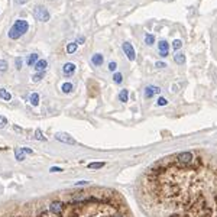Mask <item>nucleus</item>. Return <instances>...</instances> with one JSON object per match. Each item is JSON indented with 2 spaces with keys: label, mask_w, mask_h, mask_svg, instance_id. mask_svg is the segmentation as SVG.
I'll use <instances>...</instances> for the list:
<instances>
[{
  "label": "nucleus",
  "mask_w": 217,
  "mask_h": 217,
  "mask_svg": "<svg viewBox=\"0 0 217 217\" xmlns=\"http://www.w3.org/2000/svg\"><path fill=\"white\" fill-rule=\"evenodd\" d=\"M179 193H181V188H179V185H177V184L168 185V190H166V194H168V195H171V197H177Z\"/></svg>",
  "instance_id": "10"
},
{
  "label": "nucleus",
  "mask_w": 217,
  "mask_h": 217,
  "mask_svg": "<svg viewBox=\"0 0 217 217\" xmlns=\"http://www.w3.org/2000/svg\"><path fill=\"white\" fill-rule=\"evenodd\" d=\"M103 166H104V162H91V164H88L90 170H100Z\"/></svg>",
  "instance_id": "22"
},
{
  "label": "nucleus",
  "mask_w": 217,
  "mask_h": 217,
  "mask_svg": "<svg viewBox=\"0 0 217 217\" xmlns=\"http://www.w3.org/2000/svg\"><path fill=\"white\" fill-rule=\"evenodd\" d=\"M116 68H117V64L114 61H112L110 64H108V71H116Z\"/></svg>",
  "instance_id": "31"
},
{
  "label": "nucleus",
  "mask_w": 217,
  "mask_h": 217,
  "mask_svg": "<svg viewBox=\"0 0 217 217\" xmlns=\"http://www.w3.org/2000/svg\"><path fill=\"white\" fill-rule=\"evenodd\" d=\"M14 156L18 161H23L25 159V152L22 148H14Z\"/></svg>",
  "instance_id": "17"
},
{
  "label": "nucleus",
  "mask_w": 217,
  "mask_h": 217,
  "mask_svg": "<svg viewBox=\"0 0 217 217\" xmlns=\"http://www.w3.org/2000/svg\"><path fill=\"white\" fill-rule=\"evenodd\" d=\"M155 67H158V68H165L166 64H165V62H159V61H158V62L155 64Z\"/></svg>",
  "instance_id": "33"
},
{
  "label": "nucleus",
  "mask_w": 217,
  "mask_h": 217,
  "mask_svg": "<svg viewBox=\"0 0 217 217\" xmlns=\"http://www.w3.org/2000/svg\"><path fill=\"white\" fill-rule=\"evenodd\" d=\"M193 159H194V155L191 152H181V154L174 156L175 168H178V170H187L188 165L193 162Z\"/></svg>",
  "instance_id": "2"
},
{
  "label": "nucleus",
  "mask_w": 217,
  "mask_h": 217,
  "mask_svg": "<svg viewBox=\"0 0 217 217\" xmlns=\"http://www.w3.org/2000/svg\"><path fill=\"white\" fill-rule=\"evenodd\" d=\"M77 47H78V43L77 42H71L67 45V52L68 54H74V52L77 51Z\"/></svg>",
  "instance_id": "21"
},
{
  "label": "nucleus",
  "mask_w": 217,
  "mask_h": 217,
  "mask_svg": "<svg viewBox=\"0 0 217 217\" xmlns=\"http://www.w3.org/2000/svg\"><path fill=\"white\" fill-rule=\"evenodd\" d=\"M203 166V158H200V156H197V158H194L193 162L188 165V168L187 170H191V171H197L200 170Z\"/></svg>",
  "instance_id": "9"
},
{
  "label": "nucleus",
  "mask_w": 217,
  "mask_h": 217,
  "mask_svg": "<svg viewBox=\"0 0 217 217\" xmlns=\"http://www.w3.org/2000/svg\"><path fill=\"white\" fill-rule=\"evenodd\" d=\"M47 67H48V62L47 59H38V62L33 65V68L38 71V72H42V71L47 70Z\"/></svg>",
  "instance_id": "11"
},
{
  "label": "nucleus",
  "mask_w": 217,
  "mask_h": 217,
  "mask_svg": "<svg viewBox=\"0 0 217 217\" xmlns=\"http://www.w3.org/2000/svg\"><path fill=\"white\" fill-rule=\"evenodd\" d=\"M87 184V181H80V182H77V185H85Z\"/></svg>",
  "instance_id": "39"
},
{
  "label": "nucleus",
  "mask_w": 217,
  "mask_h": 217,
  "mask_svg": "<svg viewBox=\"0 0 217 217\" xmlns=\"http://www.w3.org/2000/svg\"><path fill=\"white\" fill-rule=\"evenodd\" d=\"M113 80H114V83H116V84H120V83L123 81V76L120 74V72H116V74L113 76Z\"/></svg>",
  "instance_id": "25"
},
{
  "label": "nucleus",
  "mask_w": 217,
  "mask_h": 217,
  "mask_svg": "<svg viewBox=\"0 0 217 217\" xmlns=\"http://www.w3.org/2000/svg\"><path fill=\"white\" fill-rule=\"evenodd\" d=\"M214 200H216V204H217V195H216V197H214Z\"/></svg>",
  "instance_id": "40"
},
{
  "label": "nucleus",
  "mask_w": 217,
  "mask_h": 217,
  "mask_svg": "<svg viewBox=\"0 0 217 217\" xmlns=\"http://www.w3.org/2000/svg\"><path fill=\"white\" fill-rule=\"evenodd\" d=\"M181 47H182V42H181L179 39H175L174 42H172V48H174V49H179Z\"/></svg>",
  "instance_id": "28"
},
{
  "label": "nucleus",
  "mask_w": 217,
  "mask_h": 217,
  "mask_svg": "<svg viewBox=\"0 0 217 217\" xmlns=\"http://www.w3.org/2000/svg\"><path fill=\"white\" fill-rule=\"evenodd\" d=\"M28 29H29V25L26 20L18 19L14 22L13 26L9 29V38L10 39H19L22 35H25V33L28 32Z\"/></svg>",
  "instance_id": "1"
},
{
  "label": "nucleus",
  "mask_w": 217,
  "mask_h": 217,
  "mask_svg": "<svg viewBox=\"0 0 217 217\" xmlns=\"http://www.w3.org/2000/svg\"><path fill=\"white\" fill-rule=\"evenodd\" d=\"M6 70H7V62H6L5 59H0V71L5 72Z\"/></svg>",
  "instance_id": "27"
},
{
  "label": "nucleus",
  "mask_w": 217,
  "mask_h": 217,
  "mask_svg": "<svg viewBox=\"0 0 217 217\" xmlns=\"http://www.w3.org/2000/svg\"><path fill=\"white\" fill-rule=\"evenodd\" d=\"M14 2H16L18 5H25V3H26L28 0H14Z\"/></svg>",
  "instance_id": "37"
},
{
  "label": "nucleus",
  "mask_w": 217,
  "mask_h": 217,
  "mask_svg": "<svg viewBox=\"0 0 217 217\" xmlns=\"http://www.w3.org/2000/svg\"><path fill=\"white\" fill-rule=\"evenodd\" d=\"M76 64L74 62H67L62 65V72H64V76H72L74 74V71H76Z\"/></svg>",
  "instance_id": "8"
},
{
  "label": "nucleus",
  "mask_w": 217,
  "mask_h": 217,
  "mask_svg": "<svg viewBox=\"0 0 217 217\" xmlns=\"http://www.w3.org/2000/svg\"><path fill=\"white\" fill-rule=\"evenodd\" d=\"M84 41H85V38H84V36H80V38L77 39V43H83V42H84Z\"/></svg>",
  "instance_id": "36"
},
{
  "label": "nucleus",
  "mask_w": 217,
  "mask_h": 217,
  "mask_svg": "<svg viewBox=\"0 0 217 217\" xmlns=\"http://www.w3.org/2000/svg\"><path fill=\"white\" fill-rule=\"evenodd\" d=\"M29 101H31L32 106H38V103H39V94L38 93H32L31 97H29Z\"/></svg>",
  "instance_id": "20"
},
{
  "label": "nucleus",
  "mask_w": 217,
  "mask_h": 217,
  "mask_svg": "<svg viewBox=\"0 0 217 217\" xmlns=\"http://www.w3.org/2000/svg\"><path fill=\"white\" fill-rule=\"evenodd\" d=\"M43 76H45V71H42V72H38V74H35V76L32 77V81L38 83V81H41L43 78Z\"/></svg>",
  "instance_id": "23"
},
{
  "label": "nucleus",
  "mask_w": 217,
  "mask_h": 217,
  "mask_svg": "<svg viewBox=\"0 0 217 217\" xmlns=\"http://www.w3.org/2000/svg\"><path fill=\"white\" fill-rule=\"evenodd\" d=\"M6 125H7V120H6V117H0V129L5 128Z\"/></svg>",
  "instance_id": "32"
},
{
  "label": "nucleus",
  "mask_w": 217,
  "mask_h": 217,
  "mask_svg": "<svg viewBox=\"0 0 217 217\" xmlns=\"http://www.w3.org/2000/svg\"><path fill=\"white\" fill-rule=\"evenodd\" d=\"M119 100H120L122 103H126L129 100V90H126V88L122 90V91L119 93Z\"/></svg>",
  "instance_id": "15"
},
{
  "label": "nucleus",
  "mask_w": 217,
  "mask_h": 217,
  "mask_svg": "<svg viewBox=\"0 0 217 217\" xmlns=\"http://www.w3.org/2000/svg\"><path fill=\"white\" fill-rule=\"evenodd\" d=\"M113 217H125V216H123V214H120V213H114Z\"/></svg>",
  "instance_id": "38"
},
{
  "label": "nucleus",
  "mask_w": 217,
  "mask_h": 217,
  "mask_svg": "<svg viewBox=\"0 0 217 217\" xmlns=\"http://www.w3.org/2000/svg\"><path fill=\"white\" fill-rule=\"evenodd\" d=\"M159 93H161V88L156 87V85H148L146 88H145V97L146 99H152L154 96L159 94Z\"/></svg>",
  "instance_id": "6"
},
{
  "label": "nucleus",
  "mask_w": 217,
  "mask_h": 217,
  "mask_svg": "<svg viewBox=\"0 0 217 217\" xmlns=\"http://www.w3.org/2000/svg\"><path fill=\"white\" fill-rule=\"evenodd\" d=\"M156 104H158V106H165V104H168V100H166L165 97H159L158 101H156Z\"/></svg>",
  "instance_id": "29"
},
{
  "label": "nucleus",
  "mask_w": 217,
  "mask_h": 217,
  "mask_svg": "<svg viewBox=\"0 0 217 217\" xmlns=\"http://www.w3.org/2000/svg\"><path fill=\"white\" fill-rule=\"evenodd\" d=\"M14 64H16V68H18V70H20V68H22V58H16V59H14Z\"/></svg>",
  "instance_id": "30"
},
{
  "label": "nucleus",
  "mask_w": 217,
  "mask_h": 217,
  "mask_svg": "<svg viewBox=\"0 0 217 217\" xmlns=\"http://www.w3.org/2000/svg\"><path fill=\"white\" fill-rule=\"evenodd\" d=\"M55 137H57L58 141L64 142V143H68V145H76V141H74L70 135H67V133H57Z\"/></svg>",
  "instance_id": "7"
},
{
  "label": "nucleus",
  "mask_w": 217,
  "mask_h": 217,
  "mask_svg": "<svg viewBox=\"0 0 217 217\" xmlns=\"http://www.w3.org/2000/svg\"><path fill=\"white\" fill-rule=\"evenodd\" d=\"M122 49L125 52V55L130 59V61H135V58H136V54H135V49H133L132 43L129 42H123L122 43Z\"/></svg>",
  "instance_id": "4"
},
{
  "label": "nucleus",
  "mask_w": 217,
  "mask_h": 217,
  "mask_svg": "<svg viewBox=\"0 0 217 217\" xmlns=\"http://www.w3.org/2000/svg\"><path fill=\"white\" fill-rule=\"evenodd\" d=\"M174 61L177 62L178 65H182V64L185 62V55L184 54H181V52H177V54L174 55Z\"/></svg>",
  "instance_id": "14"
},
{
  "label": "nucleus",
  "mask_w": 217,
  "mask_h": 217,
  "mask_svg": "<svg viewBox=\"0 0 217 217\" xmlns=\"http://www.w3.org/2000/svg\"><path fill=\"white\" fill-rule=\"evenodd\" d=\"M0 99L6 100V101H10L12 100V94H10L9 91H6L5 88H0Z\"/></svg>",
  "instance_id": "18"
},
{
  "label": "nucleus",
  "mask_w": 217,
  "mask_h": 217,
  "mask_svg": "<svg viewBox=\"0 0 217 217\" xmlns=\"http://www.w3.org/2000/svg\"><path fill=\"white\" fill-rule=\"evenodd\" d=\"M26 62H28L29 67L35 65V64L38 62V54H31V55L28 57V59H26Z\"/></svg>",
  "instance_id": "16"
},
{
  "label": "nucleus",
  "mask_w": 217,
  "mask_h": 217,
  "mask_svg": "<svg viewBox=\"0 0 217 217\" xmlns=\"http://www.w3.org/2000/svg\"><path fill=\"white\" fill-rule=\"evenodd\" d=\"M103 61H104V58L101 54H94V55L91 57V62H93L94 65H101Z\"/></svg>",
  "instance_id": "13"
},
{
  "label": "nucleus",
  "mask_w": 217,
  "mask_h": 217,
  "mask_svg": "<svg viewBox=\"0 0 217 217\" xmlns=\"http://www.w3.org/2000/svg\"><path fill=\"white\" fill-rule=\"evenodd\" d=\"M35 136H36V139H38V141H45V136L42 135L41 129H36V132H35Z\"/></svg>",
  "instance_id": "26"
},
{
  "label": "nucleus",
  "mask_w": 217,
  "mask_h": 217,
  "mask_svg": "<svg viewBox=\"0 0 217 217\" xmlns=\"http://www.w3.org/2000/svg\"><path fill=\"white\" fill-rule=\"evenodd\" d=\"M213 216V208L206 206L201 210H198V217H211Z\"/></svg>",
  "instance_id": "12"
},
{
  "label": "nucleus",
  "mask_w": 217,
  "mask_h": 217,
  "mask_svg": "<svg viewBox=\"0 0 217 217\" xmlns=\"http://www.w3.org/2000/svg\"><path fill=\"white\" fill-rule=\"evenodd\" d=\"M145 43H146L148 47L154 45V43H155V36H154L152 33H146V35H145Z\"/></svg>",
  "instance_id": "19"
},
{
  "label": "nucleus",
  "mask_w": 217,
  "mask_h": 217,
  "mask_svg": "<svg viewBox=\"0 0 217 217\" xmlns=\"http://www.w3.org/2000/svg\"><path fill=\"white\" fill-rule=\"evenodd\" d=\"M33 16H35V19L39 20V22H48L49 18H51V14L48 12V9L45 6H35V9H33Z\"/></svg>",
  "instance_id": "3"
},
{
  "label": "nucleus",
  "mask_w": 217,
  "mask_h": 217,
  "mask_svg": "<svg viewBox=\"0 0 217 217\" xmlns=\"http://www.w3.org/2000/svg\"><path fill=\"white\" fill-rule=\"evenodd\" d=\"M61 88H62V91H64V93H70L71 90H72V84H71V83H64Z\"/></svg>",
  "instance_id": "24"
},
{
  "label": "nucleus",
  "mask_w": 217,
  "mask_h": 217,
  "mask_svg": "<svg viewBox=\"0 0 217 217\" xmlns=\"http://www.w3.org/2000/svg\"><path fill=\"white\" fill-rule=\"evenodd\" d=\"M168 49H170V43L166 42V41H159V43H158V51H159V55L162 58L168 57Z\"/></svg>",
  "instance_id": "5"
},
{
  "label": "nucleus",
  "mask_w": 217,
  "mask_h": 217,
  "mask_svg": "<svg viewBox=\"0 0 217 217\" xmlns=\"http://www.w3.org/2000/svg\"><path fill=\"white\" fill-rule=\"evenodd\" d=\"M61 168H58V166H52L51 168V172H61Z\"/></svg>",
  "instance_id": "35"
},
{
  "label": "nucleus",
  "mask_w": 217,
  "mask_h": 217,
  "mask_svg": "<svg viewBox=\"0 0 217 217\" xmlns=\"http://www.w3.org/2000/svg\"><path fill=\"white\" fill-rule=\"evenodd\" d=\"M22 149H23V152H25V154H28V155H32V154H33L32 149H29V148H22Z\"/></svg>",
  "instance_id": "34"
}]
</instances>
